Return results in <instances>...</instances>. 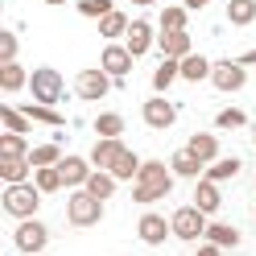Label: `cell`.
<instances>
[{
	"mask_svg": "<svg viewBox=\"0 0 256 256\" xmlns=\"http://www.w3.org/2000/svg\"><path fill=\"white\" fill-rule=\"evenodd\" d=\"M29 95H34V104L58 108L62 100H66V78H62L54 66H38L34 74H29Z\"/></svg>",
	"mask_w": 256,
	"mask_h": 256,
	"instance_id": "obj_1",
	"label": "cell"
},
{
	"mask_svg": "<svg viewBox=\"0 0 256 256\" xmlns=\"http://www.w3.org/2000/svg\"><path fill=\"white\" fill-rule=\"evenodd\" d=\"M83 190H91L95 198H104V202H108L112 194H116V174H112V170H95L91 178H87V186H83Z\"/></svg>",
	"mask_w": 256,
	"mask_h": 256,
	"instance_id": "obj_24",
	"label": "cell"
},
{
	"mask_svg": "<svg viewBox=\"0 0 256 256\" xmlns=\"http://www.w3.org/2000/svg\"><path fill=\"white\" fill-rule=\"evenodd\" d=\"M174 78H182V58H162V66L153 70V91L166 95L174 87Z\"/></svg>",
	"mask_w": 256,
	"mask_h": 256,
	"instance_id": "obj_20",
	"label": "cell"
},
{
	"mask_svg": "<svg viewBox=\"0 0 256 256\" xmlns=\"http://www.w3.org/2000/svg\"><path fill=\"white\" fill-rule=\"evenodd\" d=\"M236 62H240V66H256V50H248V54H240Z\"/></svg>",
	"mask_w": 256,
	"mask_h": 256,
	"instance_id": "obj_40",
	"label": "cell"
},
{
	"mask_svg": "<svg viewBox=\"0 0 256 256\" xmlns=\"http://www.w3.org/2000/svg\"><path fill=\"white\" fill-rule=\"evenodd\" d=\"M228 21L236 29H248L256 21V0H228Z\"/></svg>",
	"mask_w": 256,
	"mask_h": 256,
	"instance_id": "obj_25",
	"label": "cell"
},
{
	"mask_svg": "<svg viewBox=\"0 0 256 256\" xmlns=\"http://www.w3.org/2000/svg\"><path fill=\"white\" fill-rule=\"evenodd\" d=\"M186 149L194 153L202 166H215V162H219V136H215V132H194V136L186 140Z\"/></svg>",
	"mask_w": 256,
	"mask_h": 256,
	"instance_id": "obj_16",
	"label": "cell"
},
{
	"mask_svg": "<svg viewBox=\"0 0 256 256\" xmlns=\"http://www.w3.org/2000/svg\"><path fill=\"white\" fill-rule=\"evenodd\" d=\"M215 124H219V128H244V124H248V116H244L240 108H223L219 116H215Z\"/></svg>",
	"mask_w": 256,
	"mask_h": 256,
	"instance_id": "obj_37",
	"label": "cell"
},
{
	"mask_svg": "<svg viewBox=\"0 0 256 256\" xmlns=\"http://www.w3.org/2000/svg\"><path fill=\"white\" fill-rule=\"evenodd\" d=\"M21 112H25V116L34 120V124H54V128L66 124V116H62L58 108H50V104H29V108H21Z\"/></svg>",
	"mask_w": 256,
	"mask_h": 256,
	"instance_id": "obj_28",
	"label": "cell"
},
{
	"mask_svg": "<svg viewBox=\"0 0 256 256\" xmlns=\"http://www.w3.org/2000/svg\"><path fill=\"white\" fill-rule=\"evenodd\" d=\"M206 4H211V0H186V8H190V12H202Z\"/></svg>",
	"mask_w": 256,
	"mask_h": 256,
	"instance_id": "obj_41",
	"label": "cell"
},
{
	"mask_svg": "<svg viewBox=\"0 0 256 256\" xmlns=\"http://www.w3.org/2000/svg\"><path fill=\"white\" fill-rule=\"evenodd\" d=\"M66 219L74 228H95L104 219V198H95L91 190H78V194L66 198Z\"/></svg>",
	"mask_w": 256,
	"mask_h": 256,
	"instance_id": "obj_3",
	"label": "cell"
},
{
	"mask_svg": "<svg viewBox=\"0 0 256 256\" xmlns=\"http://www.w3.org/2000/svg\"><path fill=\"white\" fill-rule=\"evenodd\" d=\"M132 4H136V8H149V4H157V0H132Z\"/></svg>",
	"mask_w": 256,
	"mask_h": 256,
	"instance_id": "obj_42",
	"label": "cell"
},
{
	"mask_svg": "<svg viewBox=\"0 0 256 256\" xmlns=\"http://www.w3.org/2000/svg\"><path fill=\"white\" fill-rule=\"evenodd\" d=\"M42 206V190L34 182H17V186H4V211L12 219H34Z\"/></svg>",
	"mask_w": 256,
	"mask_h": 256,
	"instance_id": "obj_2",
	"label": "cell"
},
{
	"mask_svg": "<svg viewBox=\"0 0 256 256\" xmlns=\"http://www.w3.org/2000/svg\"><path fill=\"white\" fill-rule=\"evenodd\" d=\"M136 236H140V244H149V248H157V244H166V240L174 236V228H170V219L166 215H140V223H136Z\"/></svg>",
	"mask_w": 256,
	"mask_h": 256,
	"instance_id": "obj_12",
	"label": "cell"
},
{
	"mask_svg": "<svg viewBox=\"0 0 256 256\" xmlns=\"http://www.w3.org/2000/svg\"><path fill=\"white\" fill-rule=\"evenodd\" d=\"M186 17H190L186 4H166L162 8V29H186Z\"/></svg>",
	"mask_w": 256,
	"mask_h": 256,
	"instance_id": "obj_34",
	"label": "cell"
},
{
	"mask_svg": "<svg viewBox=\"0 0 256 256\" xmlns=\"http://www.w3.org/2000/svg\"><path fill=\"white\" fill-rule=\"evenodd\" d=\"M240 166H244L240 157H219L215 166H206V174H202V178H211V182H232L236 174H240Z\"/></svg>",
	"mask_w": 256,
	"mask_h": 256,
	"instance_id": "obj_29",
	"label": "cell"
},
{
	"mask_svg": "<svg viewBox=\"0 0 256 256\" xmlns=\"http://www.w3.org/2000/svg\"><path fill=\"white\" fill-rule=\"evenodd\" d=\"M157 50H162V58H186V54H194V50H190V34H186V29H162V34H157Z\"/></svg>",
	"mask_w": 256,
	"mask_h": 256,
	"instance_id": "obj_14",
	"label": "cell"
},
{
	"mask_svg": "<svg viewBox=\"0 0 256 256\" xmlns=\"http://www.w3.org/2000/svg\"><path fill=\"white\" fill-rule=\"evenodd\" d=\"M140 120L149 128H157V132H166V128H174V120H178V108H174L166 95H149V100L140 104Z\"/></svg>",
	"mask_w": 256,
	"mask_h": 256,
	"instance_id": "obj_9",
	"label": "cell"
},
{
	"mask_svg": "<svg viewBox=\"0 0 256 256\" xmlns=\"http://www.w3.org/2000/svg\"><path fill=\"white\" fill-rule=\"evenodd\" d=\"M34 186L42 190V194H54V190H66V186H62V174H58V166H42V170H34Z\"/></svg>",
	"mask_w": 256,
	"mask_h": 256,
	"instance_id": "obj_30",
	"label": "cell"
},
{
	"mask_svg": "<svg viewBox=\"0 0 256 256\" xmlns=\"http://www.w3.org/2000/svg\"><path fill=\"white\" fill-rule=\"evenodd\" d=\"M211 70H215V62H206L202 54H186L182 58V78L186 83H202V78H211Z\"/></svg>",
	"mask_w": 256,
	"mask_h": 256,
	"instance_id": "obj_21",
	"label": "cell"
},
{
	"mask_svg": "<svg viewBox=\"0 0 256 256\" xmlns=\"http://www.w3.org/2000/svg\"><path fill=\"white\" fill-rule=\"evenodd\" d=\"M170 228H174V236H178V240L198 244V240L206 236V215L198 211L194 202H190V206H178V211H174V219H170Z\"/></svg>",
	"mask_w": 256,
	"mask_h": 256,
	"instance_id": "obj_5",
	"label": "cell"
},
{
	"mask_svg": "<svg viewBox=\"0 0 256 256\" xmlns=\"http://www.w3.org/2000/svg\"><path fill=\"white\" fill-rule=\"evenodd\" d=\"M58 174H62V186H66V190H83L87 178L95 174V166H91V157H62Z\"/></svg>",
	"mask_w": 256,
	"mask_h": 256,
	"instance_id": "obj_10",
	"label": "cell"
},
{
	"mask_svg": "<svg viewBox=\"0 0 256 256\" xmlns=\"http://www.w3.org/2000/svg\"><path fill=\"white\" fill-rule=\"evenodd\" d=\"M78 12L91 17V21H104L108 12H116V4H112V0H78Z\"/></svg>",
	"mask_w": 256,
	"mask_h": 256,
	"instance_id": "obj_35",
	"label": "cell"
},
{
	"mask_svg": "<svg viewBox=\"0 0 256 256\" xmlns=\"http://www.w3.org/2000/svg\"><path fill=\"white\" fill-rule=\"evenodd\" d=\"M46 4H54V8H58V4H66V0H46Z\"/></svg>",
	"mask_w": 256,
	"mask_h": 256,
	"instance_id": "obj_43",
	"label": "cell"
},
{
	"mask_svg": "<svg viewBox=\"0 0 256 256\" xmlns=\"http://www.w3.org/2000/svg\"><path fill=\"white\" fill-rule=\"evenodd\" d=\"M128 29H132V21H128L120 8H116V12H108V17L100 21V34H104V42H120V38H128Z\"/></svg>",
	"mask_w": 256,
	"mask_h": 256,
	"instance_id": "obj_23",
	"label": "cell"
},
{
	"mask_svg": "<svg viewBox=\"0 0 256 256\" xmlns=\"http://www.w3.org/2000/svg\"><path fill=\"white\" fill-rule=\"evenodd\" d=\"M112 83H116V78H112L104 66L78 70L74 74V95H78V100H87V104H95V100H104V95L112 91Z\"/></svg>",
	"mask_w": 256,
	"mask_h": 256,
	"instance_id": "obj_7",
	"label": "cell"
},
{
	"mask_svg": "<svg viewBox=\"0 0 256 256\" xmlns=\"http://www.w3.org/2000/svg\"><path fill=\"white\" fill-rule=\"evenodd\" d=\"M140 166H145V162H140V157H136L132 149H124V153H120V162L112 166V174H116V182H136Z\"/></svg>",
	"mask_w": 256,
	"mask_h": 256,
	"instance_id": "obj_27",
	"label": "cell"
},
{
	"mask_svg": "<svg viewBox=\"0 0 256 256\" xmlns=\"http://www.w3.org/2000/svg\"><path fill=\"white\" fill-rule=\"evenodd\" d=\"M0 124H4V132H21V136H25L34 120H29L21 108H8V104H4V108H0Z\"/></svg>",
	"mask_w": 256,
	"mask_h": 256,
	"instance_id": "obj_31",
	"label": "cell"
},
{
	"mask_svg": "<svg viewBox=\"0 0 256 256\" xmlns=\"http://www.w3.org/2000/svg\"><path fill=\"white\" fill-rule=\"evenodd\" d=\"M219 252H223V248H219V244H211V240H206V244H198V252H194V256H219Z\"/></svg>",
	"mask_w": 256,
	"mask_h": 256,
	"instance_id": "obj_39",
	"label": "cell"
},
{
	"mask_svg": "<svg viewBox=\"0 0 256 256\" xmlns=\"http://www.w3.org/2000/svg\"><path fill=\"white\" fill-rule=\"evenodd\" d=\"M0 87H4L8 95L21 91V87H29V74H25L21 62H4V66H0Z\"/></svg>",
	"mask_w": 256,
	"mask_h": 256,
	"instance_id": "obj_26",
	"label": "cell"
},
{
	"mask_svg": "<svg viewBox=\"0 0 256 256\" xmlns=\"http://www.w3.org/2000/svg\"><path fill=\"white\" fill-rule=\"evenodd\" d=\"M0 178H4V186L29 182L34 178V162L29 157H0Z\"/></svg>",
	"mask_w": 256,
	"mask_h": 256,
	"instance_id": "obj_17",
	"label": "cell"
},
{
	"mask_svg": "<svg viewBox=\"0 0 256 256\" xmlns=\"http://www.w3.org/2000/svg\"><path fill=\"white\" fill-rule=\"evenodd\" d=\"M206 240L219 248H236L240 244V232L232 228V223H206Z\"/></svg>",
	"mask_w": 256,
	"mask_h": 256,
	"instance_id": "obj_32",
	"label": "cell"
},
{
	"mask_svg": "<svg viewBox=\"0 0 256 256\" xmlns=\"http://www.w3.org/2000/svg\"><path fill=\"white\" fill-rule=\"evenodd\" d=\"M29 140L21 132H0V157H29Z\"/></svg>",
	"mask_w": 256,
	"mask_h": 256,
	"instance_id": "obj_33",
	"label": "cell"
},
{
	"mask_svg": "<svg viewBox=\"0 0 256 256\" xmlns=\"http://www.w3.org/2000/svg\"><path fill=\"white\" fill-rule=\"evenodd\" d=\"M120 153H124V140H95L91 166H95V170H112V166L120 162Z\"/></svg>",
	"mask_w": 256,
	"mask_h": 256,
	"instance_id": "obj_19",
	"label": "cell"
},
{
	"mask_svg": "<svg viewBox=\"0 0 256 256\" xmlns=\"http://www.w3.org/2000/svg\"><path fill=\"white\" fill-rule=\"evenodd\" d=\"M124 46H128V54H132V58H140V54H149L153 46H157V29H153L149 21H132V29H128V38H124Z\"/></svg>",
	"mask_w": 256,
	"mask_h": 256,
	"instance_id": "obj_13",
	"label": "cell"
},
{
	"mask_svg": "<svg viewBox=\"0 0 256 256\" xmlns=\"http://www.w3.org/2000/svg\"><path fill=\"white\" fill-rule=\"evenodd\" d=\"M29 162H34V170H42V166H58V162H62V149H58V145H38L34 153H29Z\"/></svg>",
	"mask_w": 256,
	"mask_h": 256,
	"instance_id": "obj_36",
	"label": "cell"
},
{
	"mask_svg": "<svg viewBox=\"0 0 256 256\" xmlns=\"http://www.w3.org/2000/svg\"><path fill=\"white\" fill-rule=\"evenodd\" d=\"M95 132H100V140H120L124 136V116L120 112H104V116H95Z\"/></svg>",
	"mask_w": 256,
	"mask_h": 256,
	"instance_id": "obj_22",
	"label": "cell"
},
{
	"mask_svg": "<svg viewBox=\"0 0 256 256\" xmlns=\"http://www.w3.org/2000/svg\"><path fill=\"white\" fill-rule=\"evenodd\" d=\"M100 66L116 78V83H124L128 70H132V54H128V46H116V42H108L104 46V54H100Z\"/></svg>",
	"mask_w": 256,
	"mask_h": 256,
	"instance_id": "obj_11",
	"label": "cell"
},
{
	"mask_svg": "<svg viewBox=\"0 0 256 256\" xmlns=\"http://www.w3.org/2000/svg\"><path fill=\"white\" fill-rule=\"evenodd\" d=\"M194 206H198L202 215H219V206H223L219 182H211V178H198V186H194Z\"/></svg>",
	"mask_w": 256,
	"mask_h": 256,
	"instance_id": "obj_15",
	"label": "cell"
},
{
	"mask_svg": "<svg viewBox=\"0 0 256 256\" xmlns=\"http://www.w3.org/2000/svg\"><path fill=\"white\" fill-rule=\"evenodd\" d=\"M211 83H215V91H223V95H236V91H244V83H248V66H240L236 58H223V62H215Z\"/></svg>",
	"mask_w": 256,
	"mask_h": 256,
	"instance_id": "obj_8",
	"label": "cell"
},
{
	"mask_svg": "<svg viewBox=\"0 0 256 256\" xmlns=\"http://www.w3.org/2000/svg\"><path fill=\"white\" fill-rule=\"evenodd\" d=\"M174 178H178V174L170 170V162H145L140 174H136V186H145L153 198H166L174 190Z\"/></svg>",
	"mask_w": 256,
	"mask_h": 256,
	"instance_id": "obj_6",
	"label": "cell"
},
{
	"mask_svg": "<svg viewBox=\"0 0 256 256\" xmlns=\"http://www.w3.org/2000/svg\"><path fill=\"white\" fill-rule=\"evenodd\" d=\"M170 170L178 174V178H194V182L206 174V166H202V162H198V157L190 153V149H178V153H174V157H170Z\"/></svg>",
	"mask_w": 256,
	"mask_h": 256,
	"instance_id": "obj_18",
	"label": "cell"
},
{
	"mask_svg": "<svg viewBox=\"0 0 256 256\" xmlns=\"http://www.w3.org/2000/svg\"><path fill=\"white\" fill-rule=\"evenodd\" d=\"M4 62H17V34H12V29L0 34V66H4Z\"/></svg>",
	"mask_w": 256,
	"mask_h": 256,
	"instance_id": "obj_38",
	"label": "cell"
},
{
	"mask_svg": "<svg viewBox=\"0 0 256 256\" xmlns=\"http://www.w3.org/2000/svg\"><path fill=\"white\" fill-rule=\"evenodd\" d=\"M12 244H17V252H25V256H42L46 252V244H50V228L34 215V219H21V228L12 232Z\"/></svg>",
	"mask_w": 256,
	"mask_h": 256,
	"instance_id": "obj_4",
	"label": "cell"
}]
</instances>
